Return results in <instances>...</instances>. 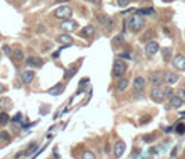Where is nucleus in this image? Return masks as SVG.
Wrapping results in <instances>:
<instances>
[{
  "label": "nucleus",
  "mask_w": 185,
  "mask_h": 159,
  "mask_svg": "<svg viewBox=\"0 0 185 159\" xmlns=\"http://www.w3.org/2000/svg\"><path fill=\"white\" fill-rule=\"evenodd\" d=\"M164 1H173V0H164Z\"/></svg>",
  "instance_id": "nucleus-47"
},
{
  "label": "nucleus",
  "mask_w": 185,
  "mask_h": 159,
  "mask_svg": "<svg viewBox=\"0 0 185 159\" xmlns=\"http://www.w3.org/2000/svg\"><path fill=\"white\" fill-rule=\"evenodd\" d=\"M57 41L60 42V43H63V45L68 46V45H73L74 38L71 37V35H68V34H61L60 37L57 38Z\"/></svg>",
  "instance_id": "nucleus-14"
},
{
  "label": "nucleus",
  "mask_w": 185,
  "mask_h": 159,
  "mask_svg": "<svg viewBox=\"0 0 185 159\" xmlns=\"http://www.w3.org/2000/svg\"><path fill=\"white\" fill-rule=\"evenodd\" d=\"M177 96H178L180 99H181L182 102H185V90H184V88L178 91V95H177Z\"/></svg>",
  "instance_id": "nucleus-32"
},
{
  "label": "nucleus",
  "mask_w": 185,
  "mask_h": 159,
  "mask_svg": "<svg viewBox=\"0 0 185 159\" xmlns=\"http://www.w3.org/2000/svg\"><path fill=\"white\" fill-rule=\"evenodd\" d=\"M86 82H89V78H82V80L79 81V87L82 88V87H84L85 84H86Z\"/></svg>",
  "instance_id": "nucleus-37"
},
{
  "label": "nucleus",
  "mask_w": 185,
  "mask_h": 159,
  "mask_svg": "<svg viewBox=\"0 0 185 159\" xmlns=\"http://www.w3.org/2000/svg\"><path fill=\"white\" fill-rule=\"evenodd\" d=\"M97 21H100V22H105V21H106V17L103 16V14H100V16H97Z\"/></svg>",
  "instance_id": "nucleus-39"
},
{
  "label": "nucleus",
  "mask_w": 185,
  "mask_h": 159,
  "mask_svg": "<svg viewBox=\"0 0 185 159\" xmlns=\"http://www.w3.org/2000/svg\"><path fill=\"white\" fill-rule=\"evenodd\" d=\"M33 77H35V73H33L32 70H25V71H22V74H21V80H22L24 84H31Z\"/></svg>",
  "instance_id": "nucleus-12"
},
{
  "label": "nucleus",
  "mask_w": 185,
  "mask_h": 159,
  "mask_svg": "<svg viewBox=\"0 0 185 159\" xmlns=\"http://www.w3.org/2000/svg\"><path fill=\"white\" fill-rule=\"evenodd\" d=\"M60 27H61V29L67 34V32H73V31H75L78 24H77V21H74V20H64L63 22H61Z\"/></svg>",
  "instance_id": "nucleus-6"
},
{
  "label": "nucleus",
  "mask_w": 185,
  "mask_h": 159,
  "mask_svg": "<svg viewBox=\"0 0 185 159\" xmlns=\"http://www.w3.org/2000/svg\"><path fill=\"white\" fill-rule=\"evenodd\" d=\"M173 66L178 70H184L185 69V56L177 54V56L173 59Z\"/></svg>",
  "instance_id": "nucleus-10"
},
{
  "label": "nucleus",
  "mask_w": 185,
  "mask_h": 159,
  "mask_svg": "<svg viewBox=\"0 0 185 159\" xmlns=\"http://www.w3.org/2000/svg\"><path fill=\"white\" fill-rule=\"evenodd\" d=\"M3 52L6 53V54H7V56H8V54H10V48H8L7 45H4V46H3Z\"/></svg>",
  "instance_id": "nucleus-38"
},
{
  "label": "nucleus",
  "mask_w": 185,
  "mask_h": 159,
  "mask_svg": "<svg viewBox=\"0 0 185 159\" xmlns=\"http://www.w3.org/2000/svg\"><path fill=\"white\" fill-rule=\"evenodd\" d=\"M127 70V64H125L123 60H116L114 64H113V75L114 77H123V74L125 73Z\"/></svg>",
  "instance_id": "nucleus-3"
},
{
  "label": "nucleus",
  "mask_w": 185,
  "mask_h": 159,
  "mask_svg": "<svg viewBox=\"0 0 185 159\" xmlns=\"http://www.w3.org/2000/svg\"><path fill=\"white\" fill-rule=\"evenodd\" d=\"M61 50V49H60ZM60 50H57L56 53H53V59H54V57H59V53H60Z\"/></svg>",
  "instance_id": "nucleus-43"
},
{
  "label": "nucleus",
  "mask_w": 185,
  "mask_h": 159,
  "mask_svg": "<svg viewBox=\"0 0 185 159\" xmlns=\"http://www.w3.org/2000/svg\"><path fill=\"white\" fill-rule=\"evenodd\" d=\"M27 64H28L29 67H32V69H39V67H42V64H43V60L38 56H31L27 59Z\"/></svg>",
  "instance_id": "nucleus-7"
},
{
  "label": "nucleus",
  "mask_w": 185,
  "mask_h": 159,
  "mask_svg": "<svg viewBox=\"0 0 185 159\" xmlns=\"http://www.w3.org/2000/svg\"><path fill=\"white\" fill-rule=\"evenodd\" d=\"M149 82L153 87H160L164 82V74L161 71H155V73H152L149 75Z\"/></svg>",
  "instance_id": "nucleus-4"
},
{
  "label": "nucleus",
  "mask_w": 185,
  "mask_h": 159,
  "mask_svg": "<svg viewBox=\"0 0 185 159\" xmlns=\"http://www.w3.org/2000/svg\"><path fill=\"white\" fill-rule=\"evenodd\" d=\"M180 116H182V117H185V112H181V113H180Z\"/></svg>",
  "instance_id": "nucleus-46"
},
{
  "label": "nucleus",
  "mask_w": 185,
  "mask_h": 159,
  "mask_svg": "<svg viewBox=\"0 0 185 159\" xmlns=\"http://www.w3.org/2000/svg\"><path fill=\"white\" fill-rule=\"evenodd\" d=\"M159 43L157 42H155V41H150V42H148L146 43V46H145V50H146V53L148 54H150V56H153V54H156L157 52H159Z\"/></svg>",
  "instance_id": "nucleus-8"
},
{
  "label": "nucleus",
  "mask_w": 185,
  "mask_h": 159,
  "mask_svg": "<svg viewBox=\"0 0 185 159\" xmlns=\"http://www.w3.org/2000/svg\"><path fill=\"white\" fill-rule=\"evenodd\" d=\"M39 148V145H38V143H32L31 145L28 147V149L24 152V155H27V156H29V155H32V154H35L36 152V149Z\"/></svg>",
  "instance_id": "nucleus-22"
},
{
  "label": "nucleus",
  "mask_w": 185,
  "mask_h": 159,
  "mask_svg": "<svg viewBox=\"0 0 185 159\" xmlns=\"http://www.w3.org/2000/svg\"><path fill=\"white\" fill-rule=\"evenodd\" d=\"M10 122V116L7 114V112H1L0 113V126H6Z\"/></svg>",
  "instance_id": "nucleus-24"
},
{
  "label": "nucleus",
  "mask_w": 185,
  "mask_h": 159,
  "mask_svg": "<svg viewBox=\"0 0 185 159\" xmlns=\"http://www.w3.org/2000/svg\"><path fill=\"white\" fill-rule=\"evenodd\" d=\"M13 107V102L10 98H1L0 99V109L3 110V112H7Z\"/></svg>",
  "instance_id": "nucleus-15"
},
{
  "label": "nucleus",
  "mask_w": 185,
  "mask_h": 159,
  "mask_svg": "<svg viewBox=\"0 0 185 159\" xmlns=\"http://www.w3.org/2000/svg\"><path fill=\"white\" fill-rule=\"evenodd\" d=\"M113 27H114V21L110 18V20H107V28H109V29H113Z\"/></svg>",
  "instance_id": "nucleus-36"
},
{
  "label": "nucleus",
  "mask_w": 185,
  "mask_h": 159,
  "mask_svg": "<svg viewBox=\"0 0 185 159\" xmlns=\"http://www.w3.org/2000/svg\"><path fill=\"white\" fill-rule=\"evenodd\" d=\"M20 120H22V113H17L16 117H13V122H20Z\"/></svg>",
  "instance_id": "nucleus-35"
},
{
  "label": "nucleus",
  "mask_w": 185,
  "mask_h": 159,
  "mask_svg": "<svg viewBox=\"0 0 185 159\" xmlns=\"http://www.w3.org/2000/svg\"><path fill=\"white\" fill-rule=\"evenodd\" d=\"M152 137H153L152 134H146V135H143V141H145V143H150V141L153 140Z\"/></svg>",
  "instance_id": "nucleus-34"
},
{
  "label": "nucleus",
  "mask_w": 185,
  "mask_h": 159,
  "mask_svg": "<svg viewBox=\"0 0 185 159\" xmlns=\"http://www.w3.org/2000/svg\"><path fill=\"white\" fill-rule=\"evenodd\" d=\"M88 1H91V3H93V4H97V6L100 4V0H88Z\"/></svg>",
  "instance_id": "nucleus-41"
},
{
  "label": "nucleus",
  "mask_w": 185,
  "mask_h": 159,
  "mask_svg": "<svg viewBox=\"0 0 185 159\" xmlns=\"http://www.w3.org/2000/svg\"><path fill=\"white\" fill-rule=\"evenodd\" d=\"M124 151H125V143L121 141V140H118L116 143V145H114V156H116V158H121V155L124 154Z\"/></svg>",
  "instance_id": "nucleus-9"
},
{
  "label": "nucleus",
  "mask_w": 185,
  "mask_h": 159,
  "mask_svg": "<svg viewBox=\"0 0 185 159\" xmlns=\"http://www.w3.org/2000/svg\"><path fill=\"white\" fill-rule=\"evenodd\" d=\"M137 14H139V16H155L156 13H155V10H153L152 7H148V8H139L137 11Z\"/></svg>",
  "instance_id": "nucleus-21"
},
{
  "label": "nucleus",
  "mask_w": 185,
  "mask_h": 159,
  "mask_svg": "<svg viewBox=\"0 0 185 159\" xmlns=\"http://www.w3.org/2000/svg\"><path fill=\"white\" fill-rule=\"evenodd\" d=\"M132 87H134V90L138 91V92H139V91H142L143 88H145V78L141 77V75H138V77L134 80Z\"/></svg>",
  "instance_id": "nucleus-13"
},
{
  "label": "nucleus",
  "mask_w": 185,
  "mask_h": 159,
  "mask_svg": "<svg viewBox=\"0 0 185 159\" xmlns=\"http://www.w3.org/2000/svg\"><path fill=\"white\" fill-rule=\"evenodd\" d=\"M13 57H14V60H17V61L24 60V52H22L20 48H16V49H13Z\"/></svg>",
  "instance_id": "nucleus-17"
},
{
  "label": "nucleus",
  "mask_w": 185,
  "mask_h": 159,
  "mask_svg": "<svg viewBox=\"0 0 185 159\" xmlns=\"http://www.w3.org/2000/svg\"><path fill=\"white\" fill-rule=\"evenodd\" d=\"M82 159H96V156L93 155L92 151H85L82 154Z\"/></svg>",
  "instance_id": "nucleus-28"
},
{
  "label": "nucleus",
  "mask_w": 185,
  "mask_h": 159,
  "mask_svg": "<svg viewBox=\"0 0 185 159\" xmlns=\"http://www.w3.org/2000/svg\"><path fill=\"white\" fill-rule=\"evenodd\" d=\"M161 53H163L164 61H170V59H171V49H170V48H163V49H161Z\"/></svg>",
  "instance_id": "nucleus-25"
},
{
  "label": "nucleus",
  "mask_w": 185,
  "mask_h": 159,
  "mask_svg": "<svg viewBox=\"0 0 185 159\" xmlns=\"http://www.w3.org/2000/svg\"><path fill=\"white\" fill-rule=\"evenodd\" d=\"M128 87V80L127 78H120L117 81V91H124Z\"/></svg>",
  "instance_id": "nucleus-20"
},
{
  "label": "nucleus",
  "mask_w": 185,
  "mask_h": 159,
  "mask_svg": "<svg viewBox=\"0 0 185 159\" xmlns=\"http://www.w3.org/2000/svg\"><path fill=\"white\" fill-rule=\"evenodd\" d=\"M175 131H177L178 134H185V124L184 123H180L175 126Z\"/></svg>",
  "instance_id": "nucleus-29"
},
{
  "label": "nucleus",
  "mask_w": 185,
  "mask_h": 159,
  "mask_svg": "<svg viewBox=\"0 0 185 159\" xmlns=\"http://www.w3.org/2000/svg\"><path fill=\"white\" fill-rule=\"evenodd\" d=\"M93 32H95V27H93V25H86V27H84L82 31H81V34H82L84 37H91V35H93Z\"/></svg>",
  "instance_id": "nucleus-18"
},
{
  "label": "nucleus",
  "mask_w": 185,
  "mask_h": 159,
  "mask_svg": "<svg viewBox=\"0 0 185 159\" xmlns=\"http://www.w3.org/2000/svg\"><path fill=\"white\" fill-rule=\"evenodd\" d=\"M128 25H129V29H131V31L137 32V31H141V29L145 27V20H143V17L139 16V14H134V16L129 17Z\"/></svg>",
  "instance_id": "nucleus-1"
},
{
  "label": "nucleus",
  "mask_w": 185,
  "mask_h": 159,
  "mask_svg": "<svg viewBox=\"0 0 185 159\" xmlns=\"http://www.w3.org/2000/svg\"><path fill=\"white\" fill-rule=\"evenodd\" d=\"M57 3H61V1H68V0H56Z\"/></svg>",
  "instance_id": "nucleus-45"
},
{
  "label": "nucleus",
  "mask_w": 185,
  "mask_h": 159,
  "mask_svg": "<svg viewBox=\"0 0 185 159\" xmlns=\"http://www.w3.org/2000/svg\"><path fill=\"white\" fill-rule=\"evenodd\" d=\"M129 4V0H118V6L120 7H127Z\"/></svg>",
  "instance_id": "nucleus-33"
},
{
  "label": "nucleus",
  "mask_w": 185,
  "mask_h": 159,
  "mask_svg": "<svg viewBox=\"0 0 185 159\" xmlns=\"http://www.w3.org/2000/svg\"><path fill=\"white\" fill-rule=\"evenodd\" d=\"M120 57L123 59V57H125V59H129V54H127V53H121Z\"/></svg>",
  "instance_id": "nucleus-42"
},
{
  "label": "nucleus",
  "mask_w": 185,
  "mask_h": 159,
  "mask_svg": "<svg viewBox=\"0 0 185 159\" xmlns=\"http://www.w3.org/2000/svg\"><path fill=\"white\" fill-rule=\"evenodd\" d=\"M180 80V75L175 73H173V71H167V73L164 74V81L169 84V85H173V84H175V82Z\"/></svg>",
  "instance_id": "nucleus-11"
},
{
  "label": "nucleus",
  "mask_w": 185,
  "mask_h": 159,
  "mask_svg": "<svg viewBox=\"0 0 185 159\" xmlns=\"http://www.w3.org/2000/svg\"><path fill=\"white\" fill-rule=\"evenodd\" d=\"M73 14V10L68 7V6H61V7L56 8L53 16L57 17V18H64V20H70V17Z\"/></svg>",
  "instance_id": "nucleus-2"
},
{
  "label": "nucleus",
  "mask_w": 185,
  "mask_h": 159,
  "mask_svg": "<svg viewBox=\"0 0 185 159\" xmlns=\"http://www.w3.org/2000/svg\"><path fill=\"white\" fill-rule=\"evenodd\" d=\"M164 96H167V98H173L174 96V91L171 87H167L164 90Z\"/></svg>",
  "instance_id": "nucleus-30"
},
{
  "label": "nucleus",
  "mask_w": 185,
  "mask_h": 159,
  "mask_svg": "<svg viewBox=\"0 0 185 159\" xmlns=\"http://www.w3.org/2000/svg\"><path fill=\"white\" fill-rule=\"evenodd\" d=\"M113 42H114L116 45H120V43H123V42H124V35H123V34H118V35H116V37L113 38Z\"/></svg>",
  "instance_id": "nucleus-27"
},
{
  "label": "nucleus",
  "mask_w": 185,
  "mask_h": 159,
  "mask_svg": "<svg viewBox=\"0 0 185 159\" xmlns=\"http://www.w3.org/2000/svg\"><path fill=\"white\" fill-rule=\"evenodd\" d=\"M149 120H150V117H142V119H141V122H139V123H141V124H145V123H148Z\"/></svg>",
  "instance_id": "nucleus-40"
},
{
  "label": "nucleus",
  "mask_w": 185,
  "mask_h": 159,
  "mask_svg": "<svg viewBox=\"0 0 185 159\" xmlns=\"http://www.w3.org/2000/svg\"><path fill=\"white\" fill-rule=\"evenodd\" d=\"M152 38H155V32H153L152 29H148L143 35H142V38H141V41H143V42H150V39Z\"/></svg>",
  "instance_id": "nucleus-23"
},
{
  "label": "nucleus",
  "mask_w": 185,
  "mask_h": 159,
  "mask_svg": "<svg viewBox=\"0 0 185 159\" xmlns=\"http://www.w3.org/2000/svg\"><path fill=\"white\" fill-rule=\"evenodd\" d=\"M170 105L173 106V107H175V109H178V107H181L182 101L178 98L177 95H174L173 98H170Z\"/></svg>",
  "instance_id": "nucleus-19"
},
{
  "label": "nucleus",
  "mask_w": 185,
  "mask_h": 159,
  "mask_svg": "<svg viewBox=\"0 0 185 159\" xmlns=\"http://www.w3.org/2000/svg\"><path fill=\"white\" fill-rule=\"evenodd\" d=\"M3 91H4V85H3V84H1V82H0V94H1Z\"/></svg>",
  "instance_id": "nucleus-44"
},
{
  "label": "nucleus",
  "mask_w": 185,
  "mask_h": 159,
  "mask_svg": "<svg viewBox=\"0 0 185 159\" xmlns=\"http://www.w3.org/2000/svg\"><path fill=\"white\" fill-rule=\"evenodd\" d=\"M75 73H77V67H71V69H68L64 73V78H65V80H70V78L73 77Z\"/></svg>",
  "instance_id": "nucleus-26"
},
{
  "label": "nucleus",
  "mask_w": 185,
  "mask_h": 159,
  "mask_svg": "<svg viewBox=\"0 0 185 159\" xmlns=\"http://www.w3.org/2000/svg\"><path fill=\"white\" fill-rule=\"evenodd\" d=\"M63 90H64V84H61V82H59V84H56L54 87H52L50 90L48 91V94L50 95H54V96H57V95H60L61 92H63Z\"/></svg>",
  "instance_id": "nucleus-16"
},
{
  "label": "nucleus",
  "mask_w": 185,
  "mask_h": 159,
  "mask_svg": "<svg viewBox=\"0 0 185 159\" xmlns=\"http://www.w3.org/2000/svg\"><path fill=\"white\" fill-rule=\"evenodd\" d=\"M150 98L157 103L163 102V99H164V91L161 90L160 87H153V90L150 91Z\"/></svg>",
  "instance_id": "nucleus-5"
},
{
  "label": "nucleus",
  "mask_w": 185,
  "mask_h": 159,
  "mask_svg": "<svg viewBox=\"0 0 185 159\" xmlns=\"http://www.w3.org/2000/svg\"><path fill=\"white\" fill-rule=\"evenodd\" d=\"M0 140H3V141H8V140H10V134H8L7 131H0Z\"/></svg>",
  "instance_id": "nucleus-31"
}]
</instances>
